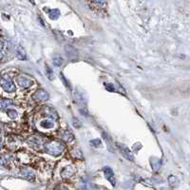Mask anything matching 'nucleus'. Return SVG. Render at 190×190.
<instances>
[{"label":"nucleus","instance_id":"nucleus-1","mask_svg":"<svg viewBox=\"0 0 190 190\" xmlns=\"http://www.w3.org/2000/svg\"><path fill=\"white\" fill-rule=\"evenodd\" d=\"M44 147L47 153L51 154L52 156L61 155L65 149V145L62 144V142L58 141V140H51V141H48L45 144Z\"/></svg>","mask_w":190,"mask_h":190},{"label":"nucleus","instance_id":"nucleus-2","mask_svg":"<svg viewBox=\"0 0 190 190\" xmlns=\"http://www.w3.org/2000/svg\"><path fill=\"white\" fill-rule=\"evenodd\" d=\"M0 86L8 93H12L16 91V87L13 81V78L7 74L0 76Z\"/></svg>","mask_w":190,"mask_h":190},{"label":"nucleus","instance_id":"nucleus-3","mask_svg":"<svg viewBox=\"0 0 190 190\" xmlns=\"http://www.w3.org/2000/svg\"><path fill=\"white\" fill-rule=\"evenodd\" d=\"M116 145H117L118 149L120 150V152L122 153V155L126 159H127L128 161H130V162L134 161V156H133L132 152L130 151V149H129L128 147H126L125 145H122V144H120V143H116Z\"/></svg>","mask_w":190,"mask_h":190},{"label":"nucleus","instance_id":"nucleus-4","mask_svg":"<svg viewBox=\"0 0 190 190\" xmlns=\"http://www.w3.org/2000/svg\"><path fill=\"white\" fill-rule=\"evenodd\" d=\"M21 175L29 182H33L35 179V173L32 168L23 167L21 168Z\"/></svg>","mask_w":190,"mask_h":190},{"label":"nucleus","instance_id":"nucleus-5","mask_svg":"<svg viewBox=\"0 0 190 190\" xmlns=\"http://www.w3.org/2000/svg\"><path fill=\"white\" fill-rule=\"evenodd\" d=\"M42 113L49 119H52V120H57L58 119L57 112L55 111L54 108H52L51 107H42Z\"/></svg>","mask_w":190,"mask_h":190},{"label":"nucleus","instance_id":"nucleus-6","mask_svg":"<svg viewBox=\"0 0 190 190\" xmlns=\"http://www.w3.org/2000/svg\"><path fill=\"white\" fill-rule=\"evenodd\" d=\"M103 171L105 173V176H106L107 181L111 184L112 186H115L116 185V180H115V176H114L112 169L111 167H108V166H106V167H104Z\"/></svg>","mask_w":190,"mask_h":190},{"label":"nucleus","instance_id":"nucleus-7","mask_svg":"<svg viewBox=\"0 0 190 190\" xmlns=\"http://www.w3.org/2000/svg\"><path fill=\"white\" fill-rule=\"evenodd\" d=\"M16 81H17V84H18L20 87H23V88H29V87H31L33 86V80L29 79V78H27V77H25V76H19V77H17Z\"/></svg>","mask_w":190,"mask_h":190},{"label":"nucleus","instance_id":"nucleus-8","mask_svg":"<svg viewBox=\"0 0 190 190\" xmlns=\"http://www.w3.org/2000/svg\"><path fill=\"white\" fill-rule=\"evenodd\" d=\"M33 97L36 100H40V101H47V100H48V98H49V95L46 91H44V89H38V91L34 93Z\"/></svg>","mask_w":190,"mask_h":190},{"label":"nucleus","instance_id":"nucleus-9","mask_svg":"<svg viewBox=\"0 0 190 190\" xmlns=\"http://www.w3.org/2000/svg\"><path fill=\"white\" fill-rule=\"evenodd\" d=\"M65 52H66V53H67V55L69 59L73 60L77 57V51L75 49L74 47H72L71 45H67L65 47Z\"/></svg>","mask_w":190,"mask_h":190},{"label":"nucleus","instance_id":"nucleus-10","mask_svg":"<svg viewBox=\"0 0 190 190\" xmlns=\"http://www.w3.org/2000/svg\"><path fill=\"white\" fill-rule=\"evenodd\" d=\"M74 174H75V169L72 165H68V166L64 167V169L61 172V176L63 178H71Z\"/></svg>","mask_w":190,"mask_h":190},{"label":"nucleus","instance_id":"nucleus-11","mask_svg":"<svg viewBox=\"0 0 190 190\" xmlns=\"http://www.w3.org/2000/svg\"><path fill=\"white\" fill-rule=\"evenodd\" d=\"M16 56L19 60H26L27 59L26 51L21 45L17 46V48H16Z\"/></svg>","mask_w":190,"mask_h":190},{"label":"nucleus","instance_id":"nucleus-12","mask_svg":"<svg viewBox=\"0 0 190 190\" xmlns=\"http://www.w3.org/2000/svg\"><path fill=\"white\" fill-rule=\"evenodd\" d=\"M52 63L55 67H61L64 63V59L59 53H55L52 55Z\"/></svg>","mask_w":190,"mask_h":190},{"label":"nucleus","instance_id":"nucleus-13","mask_svg":"<svg viewBox=\"0 0 190 190\" xmlns=\"http://www.w3.org/2000/svg\"><path fill=\"white\" fill-rule=\"evenodd\" d=\"M62 139L64 140L65 142H67V143H71V142H72L73 140H74V135L72 132H69L68 130H65V131L62 132Z\"/></svg>","mask_w":190,"mask_h":190},{"label":"nucleus","instance_id":"nucleus-14","mask_svg":"<svg viewBox=\"0 0 190 190\" xmlns=\"http://www.w3.org/2000/svg\"><path fill=\"white\" fill-rule=\"evenodd\" d=\"M12 105H14V101L11 99H1L0 100V109H6Z\"/></svg>","mask_w":190,"mask_h":190},{"label":"nucleus","instance_id":"nucleus-15","mask_svg":"<svg viewBox=\"0 0 190 190\" xmlns=\"http://www.w3.org/2000/svg\"><path fill=\"white\" fill-rule=\"evenodd\" d=\"M45 11L48 13L49 18L52 19V20H56V19H58L59 16H60V11H59V10H57V9L51 10V11H48V10H46V9H45Z\"/></svg>","mask_w":190,"mask_h":190},{"label":"nucleus","instance_id":"nucleus-16","mask_svg":"<svg viewBox=\"0 0 190 190\" xmlns=\"http://www.w3.org/2000/svg\"><path fill=\"white\" fill-rule=\"evenodd\" d=\"M151 166H152V169L155 171L159 170L160 167H161V165H162V162H161V160L160 159H157V158H152L151 159Z\"/></svg>","mask_w":190,"mask_h":190},{"label":"nucleus","instance_id":"nucleus-17","mask_svg":"<svg viewBox=\"0 0 190 190\" xmlns=\"http://www.w3.org/2000/svg\"><path fill=\"white\" fill-rule=\"evenodd\" d=\"M40 126L45 129H49V128H52L54 126V123L52 121H51V120L45 119V120H43V121H41Z\"/></svg>","mask_w":190,"mask_h":190},{"label":"nucleus","instance_id":"nucleus-18","mask_svg":"<svg viewBox=\"0 0 190 190\" xmlns=\"http://www.w3.org/2000/svg\"><path fill=\"white\" fill-rule=\"evenodd\" d=\"M71 155L74 158V159H77V160H80V159H83V153L82 151L80 150L79 148H74L71 151Z\"/></svg>","mask_w":190,"mask_h":190},{"label":"nucleus","instance_id":"nucleus-19","mask_svg":"<svg viewBox=\"0 0 190 190\" xmlns=\"http://www.w3.org/2000/svg\"><path fill=\"white\" fill-rule=\"evenodd\" d=\"M168 183H169V184H170L172 187H174V186H176L177 185V183H178V180H177V178L175 177V176H169V178H168Z\"/></svg>","mask_w":190,"mask_h":190},{"label":"nucleus","instance_id":"nucleus-20","mask_svg":"<svg viewBox=\"0 0 190 190\" xmlns=\"http://www.w3.org/2000/svg\"><path fill=\"white\" fill-rule=\"evenodd\" d=\"M73 96H74V99H75V101L77 103H83L84 102V98L79 94V92H74Z\"/></svg>","mask_w":190,"mask_h":190},{"label":"nucleus","instance_id":"nucleus-21","mask_svg":"<svg viewBox=\"0 0 190 190\" xmlns=\"http://www.w3.org/2000/svg\"><path fill=\"white\" fill-rule=\"evenodd\" d=\"M101 140L100 139H93L91 141V145H93L94 147H99L100 145H101Z\"/></svg>","mask_w":190,"mask_h":190},{"label":"nucleus","instance_id":"nucleus-22","mask_svg":"<svg viewBox=\"0 0 190 190\" xmlns=\"http://www.w3.org/2000/svg\"><path fill=\"white\" fill-rule=\"evenodd\" d=\"M72 125L76 128H79V127L82 126V123L80 122V120H78L77 118H72Z\"/></svg>","mask_w":190,"mask_h":190},{"label":"nucleus","instance_id":"nucleus-23","mask_svg":"<svg viewBox=\"0 0 190 190\" xmlns=\"http://www.w3.org/2000/svg\"><path fill=\"white\" fill-rule=\"evenodd\" d=\"M106 88L107 89V91H109V92H114L116 91L115 86L113 84H111V83L106 84Z\"/></svg>","mask_w":190,"mask_h":190},{"label":"nucleus","instance_id":"nucleus-24","mask_svg":"<svg viewBox=\"0 0 190 190\" xmlns=\"http://www.w3.org/2000/svg\"><path fill=\"white\" fill-rule=\"evenodd\" d=\"M7 112H8L9 117L11 119H15L17 117V112L15 111H14V109H9Z\"/></svg>","mask_w":190,"mask_h":190},{"label":"nucleus","instance_id":"nucleus-25","mask_svg":"<svg viewBox=\"0 0 190 190\" xmlns=\"http://www.w3.org/2000/svg\"><path fill=\"white\" fill-rule=\"evenodd\" d=\"M93 2L98 5H104L106 3V0H93Z\"/></svg>","mask_w":190,"mask_h":190},{"label":"nucleus","instance_id":"nucleus-26","mask_svg":"<svg viewBox=\"0 0 190 190\" xmlns=\"http://www.w3.org/2000/svg\"><path fill=\"white\" fill-rule=\"evenodd\" d=\"M61 79H63V81H64V83H65V85L68 87H69V85H68V83L67 82V80L65 79V77H64V75L63 74H61Z\"/></svg>","mask_w":190,"mask_h":190},{"label":"nucleus","instance_id":"nucleus-27","mask_svg":"<svg viewBox=\"0 0 190 190\" xmlns=\"http://www.w3.org/2000/svg\"><path fill=\"white\" fill-rule=\"evenodd\" d=\"M3 48H4V42L2 41L1 39H0V52L2 51V49H3Z\"/></svg>","mask_w":190,"mask_h":190},{"label":"nucleus","instance_id":"nucleus-28","mask_svg":"<svg viewBox=\"0 0 190 190\" xmlns=\"http://www.w3.org/2000/svg\"><path fill=\"white\" fill-rule=\"evenodd\" d=\"M2 147V140H1V138H0V148Z\"/></svg>","mask_w":190,"mask_h":190},{"label":"nucleus","instance_id":"nucleus-29","mask_svg":"<svg viewBox=\"0 0 190 190\" xmlns=\"http://www.w3.org/2000/svg\"><path fill=\"white\" fill-rule=\"evenodd\" d=\"M0 33H1V29H0Z\"/></svg>","mask_w":190,"mask_h":190}]
</instances>
